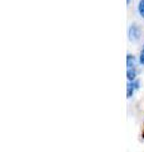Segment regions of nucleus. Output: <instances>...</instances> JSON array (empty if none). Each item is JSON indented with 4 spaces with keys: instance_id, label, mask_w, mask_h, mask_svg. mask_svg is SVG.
Segmentation results:
<instances>
[{
    "instance_id": "nucleus-1",
    "label": "nucleus",
    "mask_w": 144,
    "mask_h": 152,
    "mask_svg": "<svg viewBox=\"0 0 144 152\" xmlns=\"http://www.w3.org/2000/svg\"><path fill=\"white\" fill-rule=\"evenodd\" d=\"M128 36H129V39L130 41H138L139 37H140V28H139L137 24H132L129 27Z\"/></svg>"
},
{
    "instance_id": "nucleus-2",
    "label": "nucleus",
    "mask_w": 144,
    "mask_h": 152,
    "mask_svg": "<svg viewBox=\"0 0 144 152\" xmlns=\"http://www.w3.org/2000/svg\"><path fill=\"white\" fill-rule=\"evenodd\" d=\"M137 89H139V81H138V80H134V81H129V83H128V91H127L128 98H132L134 90H137Z\"/></svg>"
},
{
    "instance_id": "nucleus-3",
    "label": "nucleus",
    "mask_w": 144,
    "mask_h": 152,
    "mask_svg": "<svg viewBox=\"0 0 144 152\" xmlns=\"http://www.w3.org/2000/svg\"><path fill=\"white\" fill-rule=\"evenodd\" d=\"M127 66L128 69H134V66H135V60H134V56L128 53L127 55Z\"/></svg>"
},
{
    "instance_id": "nucleus-4",
    "label": "nucleus",
    "mask_w": 144,
    "mask_h": 152,
    "mask_svg": "<svg viewBox=\"0 0 144 152\" xmlns=\"http://www.w3.org/2000/svg\"><path fill=\"white\" fill-rule=\"evenodd\" d=\"M135 76H137V70L135 69H128L127 77H128L129 81H134V80H135Z\"/></svg>"
},
{
    "instance_id": "nucleus-5",
    "label": "nucleus",
    "mask_w": 144,
    "mask_h": 152,
    "mask_svg": "<svg viewBox=\"0 0 144 152\" xmlns=\"http://www.w3.org/2000/svg\"><path fill=\"white\" fill-rule=\"evenodd\" d=\"M138 12H139V14H140V17L144 18V0H140V1H139Z\"/></svg>"
},
{
    "instance_id": "nucleus-6",
    "label": "nucleus",
    "mask_w": 144,
    "mask_h": 152,
    "mask_svg": "<svg viewBox=\"0 0 144 152\" xmlns=\"http://www.w3.org/2000/svg\"><path fill=\"white\" fill-rule=\"evenodd\" d=\"M139 61H140V64L144 65V47H143V50L140 52V57H139Z\"/></svg>"
},
{
    "instance_id": "nucleus-7",
    "label": "nucleus",
    "mask_w": 144,
    "mask_h": 152,
    "mask_svg": "<svg viewBox=\"0 0 144 152\" xmlns=\"http://www.w3.org/2000/svg\"><path fill=\"white\" fill-rule=\"evenodd\" d=\"M129 3H130V0H127V4H129Z\"/></svg>"
}]
</instances>
